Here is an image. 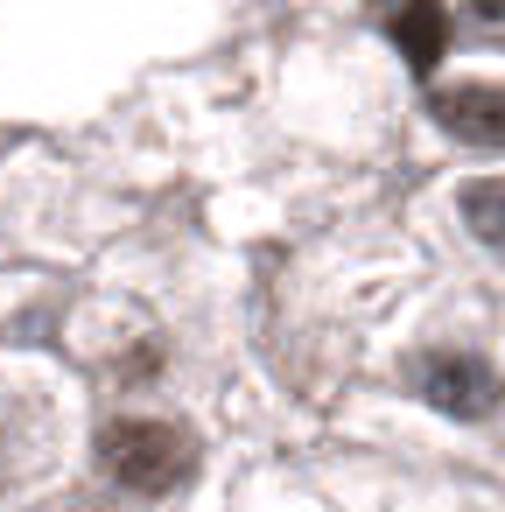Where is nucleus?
Wrapping results in <instances>:
<instances>
[{"instance_id":"4","label":"nucleus","mask_w":505,"mask_h":512,"mask_svg":"<svg viewBox=\"0 0 505 512\" xmlns=\"http://www.w3.org/2000/svg\"><path fill=\"white\" fill-rule=\"evenodd\" d=\"M393 43H400L407 71H414V78H428V71L442 64V50H449V8H442V0H400V15H393Z\"/></svg>"},{"instance_id":"6","label":"nucleus","mask_w":505,"mask_h":512,"mask_svg":"<svg viewBox=\"0 0 505 512\" xmlns=\"http://www.w3.org/2000/svg\"><path fill=\"white\" fill-rule=\"evenodd\" d=\"M470 15H477L484 29H498V36H505V0H470Z\"/></svg>"},{"instance_id":"1","label":"nucleus","mask_w":505,"mask_h":512,"mask_svg":"<svg viewBox=\"0 0 505 512\" xmlns=\"http://www.w3.org/2000/svg\"><path fill=\"white\" fill-rule=\"evenodd\" d=\"M99 470L141 498H169L190 470H197V442L176 421H106L99 428Z\"/></svg>"},{"instance_id":"5","label":"nucleus","mask_w":505,"mask_h":512,"mask_svg":"<svg viewBox=\"0 0 505 512\" xmlns=\"http://www.w3.org/2000/svg\"><path fill=\"white\" fill-rule=\"evenodd\" d=\"M456 211H463V225H470L484 246L505 253V176H477V183H463V190H456Z\"/></svg>"},{"instance_id":"2","label":"nucleus","mask_w":505,"mask_h":512,"mask_svg":"<svg viewBox=\"0 0 505 512\" xmlns=\"http://www.w3.org/2000/svg\"><path fill=\"white\" fill-rule=\"evenodd\" d=\"M407 386L435 414H449V421H484V414L505 407V379L484 358H470V351H414L407 358Z\"/></svg>"},{"instance_id":"3","label":"nucleus","mask_w":505,"mask_h":512,"mask_svg":"<svg viewBox=\"0 0 505 512\" xmlns=\"http://www.w3.org/2000/svg\"><path fill=\"white\" fill-rule=\"evenodd\" d=\"M435 127L470 148H505V85H449L428 99Z\"/></svg>"}]
</instances>
